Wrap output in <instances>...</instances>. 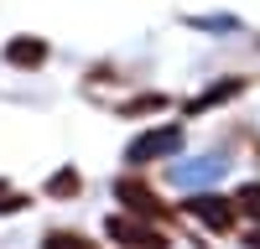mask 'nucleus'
I'll use <instances>...</instances> for the list:
<instances>
[{"label": "nucleus", "mask_w": 260, "mask_h": 249, "mask_svg": "<svg viewBox=\"0 0 260 249\" xmlns=\"http://www.w3.org/2000/svg\"><path fill=\"white\" fill-rule=\"evenodd\" d=\"M182 151V130L177 124H156V130H146L125 145V161L130 166H146V161H167V156H177Z\"/></svg>", "instance_id": "nucleus-1"}, {"label": "nucleus", "mask_w": 260, "mask_h": 249, "mask_svg": "<svg viewBox=\"0 0 260 249\" xmlns=\"http://www.w3.org/2000/svg\"><path fill=\"white\" fill-rule=\"evenodd\" d=\"M182 208H187L203 228H213V234H229V228H234V213H240V202H234V197H219V192H192Z\"/></svg>", "instance_id": "nucleus-2"}, {"label": "nucleus", "mask_w": 260, "mask_h": 249, "mask_svg": "<svg viewBox=\"0 0 260 249\" xmlns=\"http://www.w3.org/2000/svg\"><path fill=\"white\" fill-rule=\"evenodd\" d=\"M104 234H110L115 244H125V249H172V239L156 234V228H146V223H136V213L130 218H110Z\"/></svg>", "instance_id": "nucleus-3"}, {"label": "nucleus", "mask_w": 260, "mask_h": 249, "mask_svg": "<svg viewBox=\"0 0 260 249\" xmlns=\"http://www.w3.org/2000/svg\"><path fill=\"white\" fill-rule=\"evenodd\" d=\"M115 197H120L136 218H167V202H156V192L141 187L136 177H120V182H115Z\"/></svg>", "instance_id": "nucleus-4"}, {"label": "nucleus", "mask_w": 260, "mask_h": 249, "mask_svg": "<svg viewBox=\"0 0 260 249\" xmlns=\"http://www.w3.org/2000/svg\"><path fill=\"white\" fill-rule=\"evenodd\" d=\"M219 177H224V161H213V156L172 166V187H208V182H219Z\"/></svg>", "instance_id": "nucleus-5"}, {"label": "nucleus", "mask_w": 260, "mask_h": 249, "mask_svg": "<svg viewBox=\"0 0 260 249\" xmlns=\"http://www.w3.org/2000/svg\"><path fill=\"white\" fill-rule=\"evenodd\" d=\"M6 62L11 68H42L47 62V36H11L6 42Z\"/></svg>", "instance_id": "nucleus-6"}, {"label": "nucleus", "mask_w": 260, "mask_h": 249, "mask_svg": "<svg viewBox=\"0 0 260 249\" xmlns=\"http://www.w3.org/2000/svg\"><path fill=\"white\" fill-rule=\"evenodd\" d=\"M240 94H245V78H224V83H213V89H203L198 99H187V114H203V109L229 104V99H240Z\"/></svg>", "instance_id": "nucleus-7"}, {"label": "nucleus", "mask_w": 260, "mask_h": 249, "mask_svg": "<svg viewBox=\"0 0 260 249\" xmlns=\"http://www.w3.org/2000/svg\"><path fill=\"white\" fill-rule=\"evenodd\" d=\"M42 249H94L83 234H73V228H52L47 239H42Z\"/></svg>", "instance_id": "nucleus-8"}, {"label": "nucleus", "mask_w": 260, "mask_h": 249, "mask_svg": "<svg viewBox=\"0 0 260 249\" xmlns=\"http://www.w3.org/2000/svg\"><path fill=\"white\" fill-rule=\"evenodd\" d=\"M234 202H240V213H245L250 223H260V182H245L240 192H234Z\"/></svg>", "instance_id": "nucleus-9"}, {"label": "nucleus", "mask_w": 260, "mask_h": 249, "mask_svg": "<svg viewBox=\"0 0 260 249\" xmlns=\"http://www.w3.org/2000/svg\"><path fill=\"white\" fill-rule=\"evenodd\" d=\"M156 109H167V94H141V99L125 104V119H136V114H156Z\"/></svg>", "instance_id": "nucleus-10"}, {"label": "nucleus", "mask_w": 260, "mask_h": 249, "mask_svg": "<svg viewBox=\"0 0 260 249\" xmlns=\"http://www.w3.org/2000/svg\"><path fill=\"white\" fill-rule=\"evenodd\" d=\"M78 192V172H73V166H62V172L47 182V197H73Z\"/></svg>", "instance_id": "nucleus-11"}, {"label": "nucleus", "mask_w": 260, "mask_h": 249, "mask_svg": "<svg viewBox=\"0 0 260 249\" xmlns=\"http://www.w3.org/2000/svg\"><path fill=\"white\" fill-rule=\"evenodd\" d=\"M21 208H26V197H21V192H11V187L0 182V213H21Z\"/></svg>", "instance_id": "nucleus-12"}, {"label": "nucleus", "mask_w": 260, "mask_h": 249, "mask_svg": "<svg viewBox=\"0 0 260 249\" xmlns=\"http://www.w3.org/2000/svg\"><path fill=\"white\" fill-rule=\"evenodd\" d=\"M192 26H203V31H229V26H234V16H198Z\"/></svg>", "instance_id": "nucleus-13"}, {"label": "nucleus", "mask_w": 260, "mask_h": 249, "mask_svg": "<svg viewBox=\"0 0 260 249\" xmlns=\"http://www.w3.org/2000/svg\"><path fill=\"white\" fill-rule=\"evenodd\" d=\"M245 244H250V249H260V228H250V234H245Z\"/></svg>", "instance_id": "nucleus-14"}]
</instances>
